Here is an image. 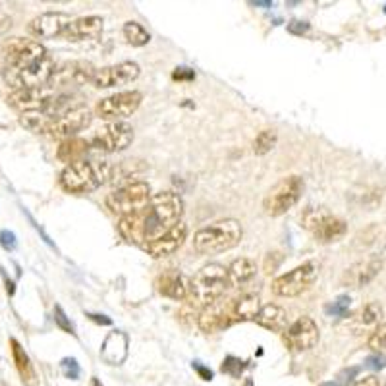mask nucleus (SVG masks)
I'll use <instances>...</instances> for the list:
<instances>
[{
    "label": "nucleus",
    "instance_id": "f257e3e1",
    "mask_svg": "<svg viewBox=\"0 0 386 386\" xmlns=\"http://www.w3.org/2000/svg\"><path fill=\"white\" fill-rule=\"evenodd\" d=\"M183 201L174 191H159L138 215L124 217L118 222V232L128 243L145 248L162 234L182 222Z\"/></svg>",
    "mask_w": 386,
    "mask_h": 386
},
{
    "label": "nucleus",
    "instance_id": "f03ea898",
    "mask_svg": "<svg viewBox=\"0 0 386 386\" xmlns=\"http://www.w3.org/2000/svg\"><path fill=\"white\" fill-rule=\"evenodd\" d=\"M114 178V164L109 161H80L60 172V188L68 193H91Z\"/></svg>",
    "mask_w": 386,
    "mask_h": 386
},
{
    "label": "nucleus",
    "instance_id": "7ed1b4c3",
    "mask_svg": "<svg viewBox=\"0 0 386 386\" xmlns=\"http://www.w3.org/2000/svg\"><path fill=\"white\" fill-rule=\"evenodd\" d=\"M241 236H243V228H241L240 220H217V222L197 230L193 236V249L201 255L224 253L240 243Z\"/></svg>",
    "mask_w": 386,
    "mask_h": 386
},
{
    "label": "nucleus",
    "instance_id": "20e7f679",
    "mask_svg": "<svg viewBox=\"0 0 386 386\" xmlns=\"http://www.w3.org/2000/svg\"><path fill=\"white\" fill-rule=\"evenodd\" d=\"M228 286V270L220 263H209L190 282V296L197 306L207 307L219 301Z\"/></svg>",
    "mask_w": 386,
    "mask_h": 386
},
{
    "label": "nucleus",
    "instance_id": "39448f33",
    "mask_svg": "<svg viewBox=\"0 0 386 386\" xmlns=\"http://www.w3.org/2000/svg\"><path fill=\"white\" fill-rule=\"evenodd\" d=\"M301 226L307 232L311 234L315 241L319 243H334V241L342 240L348 234V222L336 217L327 209H315L309 207L301 215Z\"/></svg>",
    "mask_w": 386,
    "mask_h": 386
},
{
    "label": "nucleus",
    "instance_id": "423d86ee",
    "mask_svg": "<svg viewBox=\"0 0 386 386\" xmlns=\"http://www.w3.org/2000/svg\"><path fill=\"white\" fill-rule=\"evenodd\" d=\"M149 201H151V186L141 180L124 183L107 195V207L114 215H120V219L138 215L141 209H145Z\"/></svg>",
    "mask_w": 386,
    "mask_h": 386
},
{
    "label": "nucleus",
    "instance_id": "0eeeda50",
    "mask_svg": "<svg viewBox=\"0 0 386 386\" xmlns=\"http://www.w3.org/2000/svg\"><path fill=\"white\" fill-rule=\"evenodd\" d=\"M303 193V180L299 176L291 174L277 182L263 199V211L269 217H282L298 203Z\"/></svg>",
    "mask_w": 386,
    "mask_h": 386
},
{
    "label": "nucleus",
    "instance_id": "6e6552de",
    "mask_svg": "<svg viewBox=\"0 0 386 386\" xmlns=\"http://www.w3.org/2000/svg\"><path fill=\"white\" fill-rule=\"evenodd\" d=\"M2 54L8 62L10 72H18L28 66L35 64L43 60L47 54V49L39 41L33 39H22V37H10L2 43Z\"/></svg>",
    "mask_w": 386,
    "mask_h": 386
},
{
    "label": "nucleus",
    "instance_id": "1a4fd4ad",
    "mask_svg": "<svg viewBox=\"0 0 386 386\" xmlns=\"http://www.w3.org/2000/svg\"><path fill=\"white\" fill-rule=\"evenodd\" d=\"M319 269L313 261H307L303 265H299L296 269L288 270L284 275H280L278 278L272 280V291L277 294L278 298H296L301 296L303 291L311 288L315 280H317Z\"/></svg>",
    "mask_w": 386,
    "mask_h": 386
},
{
    "label": "nucleus",
    "instance_id": "9d476101",
    "mask_svg": "<svg viewBox=\"0 0 386 386\" xmlns=\"http://www.w3.org/2000/svg\"><path fill=\"white\" fill-rule=\"evenodd\" d=\"M133 143V128L126 122H110L102 126L89 139V145L102 153H120Z\"/></svg>",
    "mask_w": 386,
    "mask_h": 386
},
{
    "label": "nucleus",
    "instance_id": "9b49d317",
    "mask_svg": "<svg viewBox=\"0 0 386 386\" xmlns=\"http://www.w3.org/2000/svg\"><path fill=\"white\" fill-rule=\"evenodd\" d=\"M141 101H143L141 91H135V89L120 91V93L104 97L97 102L95 112L97 116L104 118V120H120V118L131 116L141 107Z\"/></svg>",
    "mask_w": 386,
    "mask_h": 386
},
{
    "label": "nucleus",
    "instance_id": "f8f14e48",
    "mask_svg": "<svg viewBox=\"0 0 386 386\" xmlns=\"http://www.w3.org/2000/svg\"><path fill=\"white\" fill-rule=\"evenodd\" d=\"M93 120V114L88 107H73V109L66 110L64 114L60 116H52L51 126H49V131L47 135L56 139H70L76 138V133L81 130H85Z\"/></svg>",
    "mask_w": 386,
    "mask_h": 386
},
{
    "label": "nucleus",
    "instance_id": "ddd939ff",
    "mask_svg": "<svg viewBox=\"0 0 386 386\" xmlns=\"http://www.w3.org/2000/svg\"><path fill=\"white\" fill-rule=\"evenodd\" d=\"M95 73L97 68L88 60H72V62L56 66L49 85L54 91L62 88H72V85H85L89 81H93Z\"/></svg>",
    "mask_w": 386,
    "mask_h": 386
},
{
    "label": "nucleus",
    "instance_id": "4468645a",
    "mask_svg": "<svg viewBox=\"0 0 386 386\" xmlns=\"http://www.w3.org/2000/svg\"><path fill=\"white\" fill-rule=\"evenodd\" d=\"M319 327L311 317H299L282 334L286 348L291 351H307L319 342Z\"/></svg>",
    "mask_w": 386,
    "mask_h": 386
},
{
    "label": "nucleus",
    "instance_id": "2eb2a0df",
    "mask_svg": "<svg viewBox=\"0 0 386 386\" xmlns=\"http://www.w3.org/2000/svg\"><path fill=\"white\" fill-rule=\"evenodd\" d=\"M139 73H141V68H139L138 62L126 60V62H120V64L107 66V68L97 70L95 78H93L91 83L97 89L118 88V85H126V83L135 81L139 78Z\"/></svg>",
    "mask_w": 386,
    "mask_h": 386
},
{
    "label": "nucleus",
    "instance_id": "dca6fc26",
    "mask_svg": "<svg viewBox=\"0 0 386 386\" xmlns=\"http://www.w3.org/2000/svg\"><path fill=\"white\" fill-rule=\"evenodd\" d=\"M54 70H56L54 60L51 56H44L43 60H39L35 64L28 66L23 70H18V72H12L8 76V80L12 81L18 89L41 88V85H47L51 81Z\"/></svg>",
    "mask_w": 386,
    "mask_h": 386
},
{
    "label": "nucleus",
    "instance_id": "f3484780",
    "mask_svg": "<svg viewBox=\"0 0 386 386\" xmlns=\"http://www.w3.org/2000/svg\"><path fill=\"white\" fill-rule=\"evenodd\" d=\"M59 91L47 83V85H41V88H23L16 89L12 95L8 97V102L14 107V109L22 110L23 112H33V110H41L43 112L44 107L49 104L52 97L56 95Z\"/></svg>",
    "mask_w": 386,
    "mask_h": 386
},
{
    "label": "nucleus",
    "instance_id": "a211bd4d",
    "mask_svg": "<svg viewBox=\"0 0 386 386\" xmlns=\"http://www.w3.org/2000/svg\"><path fill=\"white\" fill-rule=\"evenodd\" d=\"M380 270H382V259L380 257H363V259H359V261H356L344 270L340 282H342V286H348V288H361V286H367L379 277Z\"/></svg>",
    "mask_w": 386,
    "mask_h": 386
},
{
    "label": "nucleus",
    "instance_id": "6ab92c4d",
    "mask_svg": "<svg viewBox=\"0 0 386 386\" xmlns=\"http://www.w3.org/2000/svg\"><path fill=\"white\" fill-rule=\"evenodd\" d=\"M234 321L232 313V299L230 301H215L211 306L203 307V311L199 313V328L203 332H219L228 328Z\"/></svg>",
    "mask_w": 386,
    "mask_h": 386
},
{
    "label": "nucleus",
    "instance_id": "aec40b11",
    "mask_svg": "<svg viewBox=\"0 0 386 386\" xmlns=\"http://www.w3.org/2000/svg\"><path fill=\"white\" fill-rule=\"evenodd\" d=\"M188 238V224L178 222L174 228H170L167 234H162L159 240H155L153 243L145 246V251L153 259H164V257L174 255L178 249L182 248V243Z\"/></svg>",
    "mask_w": 386,
    "mask_h": 386
},
{
    "label": "nucleus",
    "instance_id": "412c9836",
    "mask_svg": "<svg viewBox=\"0 0 386 386\" xmlns=\"http://www.w3.org/2000/svg\"><path fill=\"white\" fill-rule=\"evenodd\" d=\"M70 23L72 20L64 12H44L30 23V31L39 39H54L64 35Z\"/></svg>",
    "mask_w": 386,
    "mask_h": 386
},
{
    "label": "nucleus",
    "instance_id": "4be33fe9",
    "mask_svg": "<svg viewBox=\"0 0 386 386\" xmlns=\"http://www.w3.org/2000/svg\"><path fill=\"white\" fill-rule=\"evenodd\" d=\"M190 282L186 278L183 272L176 269L164 270L161 272L157 280H155V286H157V291L164 296V298L174 299V301H183L186 298H190Z\"/></svg>",
    "mask_w": 386,
    "mask_h": 386
},
{
    "label": "nucleus",
    "instance_id": "5701e85b",
    "mask_svg": "<svg viewBox=\"0 0 386 386\" xmlns=\"http://www.w3.org/2000/svg\"><path fill=\"white\" fill-rule=\"evenodd\" d=\"M102 28H104V22L101 16H85V18L73 20L62 37L66 41H91L101 37Z\"/></svg>",
    "mask_w": 386,
    "mask_h": 386
},
{
    "label": "nucleus",
    "instance_id": "b1692460",
    "mask_svg": "<svg viewBox=\"0 0 386 386\" xmlns=\"http://www.w3.org/2000/svg\"><path fill=\"white\" fill-rule=\"evenodd\" d=\"M10 346H12V357H14L16 369H18V375L25 386H37L39 385V379H37V371L33 363H31L28 351L23 350V346L16 338L10 340Z\"/></svg>",
    "mask_w": 386,
    "mask_h": 386
},
{
    "label": "nucleus",
    "instance_id": "393cba45",
    "mask_svg": "<svg viewBox=\"0 0 386 386\" xmlns=\"http://www.w3.org/2000/svg\"><path fill=\"white\" fill-rule=\"evenodd\" d=\"M226 270H228V284L234 288H241L255 278L257 265L249 257H240V259H234L232 265Z\"/></svg>",
    "mask_w": 386,
    "mask_h": 386
},
{
    "label": "nucleus",
    "instance_id": "a878e982",
    "mask_svg": "<svg viewBox=\"0 0 386 386\" xmlns=\"http://www.w3.org/2000/svg\"><path fill=\"white\" fill-rule=\"evenodd\" d=\"M261 307V298L257 294H241L240 298L232 299L234 321H255Z\"/></svg>",
    "mask_w": 386,
    "mask_h": 386
},
{
    "label": "nucleus",
    "instance_id": "bb28decb",
    "mask_svg": "<svg viewBox=\"0 0 386 386\" xmlns=\"http://www.w3.org/2000/svg\"><path fill=\"white\" fill-rule=\"evenodd\" d=\"M102 359L110 365H118L122 363L128 356V338L122 332H110L107 336V340L102 344L101 350Z\"/></svg>",
    "mask_w": 386,
    "mask_h": 386
},
{
    "label": "nucleus",
    "instance_id": "cd10ccee",
    "mask_svg": "<svg viewBox=\"0 0 386 386\" xmlns=\"http://www.w3.org/2000/svg\"><path fill=\"white\" fill-rule=\"evenodd\" d=\"M380 321H382V307L379 303H367L363 306L359 311H357L354 317L350 319V328L356 330L357 334L363 332L367 328H375L379 327Z\"/></svg>",
    "mask_w": 386,
    "mask_h": 386
},
{
    "label": "nucleus",
    "instance_id": "c85d7f7f",
    "mask_svg": "<svg viewBox=\"0 0 386 386\" xmlns=\"http://www.w3.org/2000/svg\"><path fill=\"white\" fill-rule=\"evenodd\" d=\"M89 151V141L81 138H70L64 139L62 143H60L59 151H56V157H59V161L66 162V167L68 164H73V162H80L85 161V155Z\"/></svg>",
    "mask_w": 386,
    "mask_h": 386
},
{
    "label": "nucleus",
    "instance_id": "c756f323",
    "mask_svg": "<svg viewBox=\"0 0 386 386\" xmlns=\"http://www.w3.org/2000/svg\"><path fill=\"white\" fill-rule=\"evenodd\" d=\"M255 322L259 327L269 328V330H282L286 325V311L277 303H269V306H263L259 315H257Z\"/></svg>",
    "mask_w": 386,
    "mask_h": 386
},
{
    "label": "nucleus",
    "instance_id": "7c9ffc66",
    "mask_svg": "<svg viewBox=\"0 0 386 386\" xmlns=\"http://www.w3.org/2000/svg\"><path fill=\"white\" fill-rule=\"evenodd\" d=\"M51 120L52 116H49V114H44L41 110H33V112H23L20 116V126L31 133H47Z\"/></svg>",
    "mask_w": 386,
    "mask_h": 386
},
{
    "label": "nucleus",
    "instance_id": "2f4dec72",
    "mask_svg": "<svg viewBox=\"0 0 386 386\" xmlns=\"http://www.w3.org/2000/svg\"><path fill=\"white\" fill-rule=\"evenodd\" d=\"M122 31H124L126 41L130 44H133V47H143V44H147L151 41V33L138 22H126Z\"/></svg>",
    "mask_w": 386,
    "mask_h": 386
},
{
    "label": "nucleus",
    "instance_id": "473e14b6",
    "mask_svg": "<svg viewBox=\"0 0 386 386\" xmlns=\"http://www.w3.org/2000/svg\"><path fill=\"white\" fill-rule=\"evenodd\" d=\"M278 143L277 130H263L255 139H253V153L263 157V155L270 153Z\"/></svg>",
    "mask_w": 386,
    "mask_h": 386
},
{
    "label": "nucleus",
    "instance_id": "72a5a7b5",
    "mask_svg": "<svg viewBox=\"0 0 386 386\" xmlns=\"http://www.w3.org/2000/svg\"><path fill=\"white\" fill-rule=\"evenodd\" d=\"M367 346L371 348L373 351H386V322L379 325V327L375 328L369 336V340H367Z\"/></svg>",
    "mask_w": 386,
    "mask_h": 386
},
{
    "label": "nucleus",
    "instance_id": "f704fd0d",
    "mask_svg": "<svg viewBox=\"0 0 386 386\" xmlns=\"http://www.w3.org/2000/svg\"><path fill=\"white\" fill-rule=\"evenodd\" d=\"M348 309H350V298L348 296H340V298L332 301L330 306L325 307V311L328 315H334V317H346L348 313Z\"/></svg>",
    "mask_w": 386,
    "mask_h": 386
},
{
    "label": "nucleus",
    "instance_id": "c9c22d12",
    "mask_svg": "<svg viewBox=\"0 0 386 386\" xmlns=\"http://www.w3.org/2000/svg\"><path fill=\"white\" fill-rule=\"evenodd\" d=\"M246 363L238 359V357H226V361L222 363V373L226 375H232V377H240V373L243 371Z\"/></svg>",
    "mask_w": 386,
    "mask_h": 386
},
{
    "label": "nucleus",
    "instance_id": "e433bc0d",
    "mask_svg": "<svg viewBox=\"0 0 386 386\" xmlns=\"http://www.w3.org/2000/svg\"><path fill=\"white\" fill-rule=\"evenodd\" d=\"M54 322H56V325H59V327L62 328L64 332H68V334L76 336V328H73V325H72V322H70V319L66 317L64 309H62V307H60V306L54 307Z\"/></svg>",
    "mask_w": 386,
    "mask_h": 386
},
{
    "label": "nucleus",
    "instance_id": "4c0bfd02",
    "mask_svg": "<svg viewBox=\"0 0 386 386\" xmlns=\"http://www.w3.org/2000/svg\"><path fill=\"white\" fill-rule=\"evenodd\" d=\"M62 369H64V375L68 379L76 380L80 377V365H78V361H76L73 357H66V359H62Z\"/></svg>",
    "mask_w": 386,
    "mask_h": 386
},
{
    "label": "nucleus",
    "instance_id": "58836bf2",
    "mask_svg": "<svg viewBox=\"0 0 386 386\" xmlns=\"http://www.w3.org/2000/svg\"><path fill=\"white\" fill-rule=\"evenodd\" d=\"M172 80L176 81H191L195 80V72L191 68H176L172 72Z\"/></svg>",
    "mask_w": 386,
    "mask_h": 386
},
{
    "label": "nucleus",
    "instance_id": "ea45409f",
    "mask_svg": "<svg viewBox=\"0 0 386 386\" xmlns=\"http://www.w3.org/2000/svg\"><path fill=\"white\" fill-rule=\"evenodd\" d=\"M0 243H2V248L4 249H10V251H12V249L16 248V236L12 232H6V230H4V232H0Z\"/></svg>",
    "mask_w": 386,
    "mask_h": 386
},
{
    "label": "nucleus",
    "instance_id": "a19ab883",
    "mask_svg": "<svg viewBox=\"0 0 386 386\" xmlns=\"http://www.w3.org/2000/svg\"><path fill=\"white\" fill-rule=\"evenodd\" d=\"M10 28H12V18H10L6 12H2V10H0V35L8 33Z\"/></svg>",
    "mask_w": 386,
    "mask_h": 386
},
{
    "label": "nucleus",
    "instance_id": "79ce46f5",
    "mask_svg": "<svg viewBox=\"0 0 386 386\" xmlns=\"http://www.w3.org/2000/svg\"><path fill=\"white\" fill-rule=\"evenodd\" d=\"M351 386H380V380L375 377V375H369V377H361L357 379Z\"/></svg>",
    "mask_w": 386,
    "mask_h": 386
},
{
    "label": "nucleus",
    "instance_id": "37998d69",
    "mask_svg": "<svg viewBox=\"0 0 386 386\" xmlns=\"http://www.w3.org/2000/svg\"><path fill=\"white\" fill-rule=\"evenodd\" d=\"M193 369L199 373V377H201L203 380H212V371H211V369L203 367V365L199 363V361H195V363H193Z\"/></svg>",
    "mask_w": 386,
    "mask_h": 386
},
{
    "label": "nucleus",
    "instance_id": "c03bdc74",
    "mask_svg": "<svg viewBox=\"0 0 386 386\" xmlns=\"http://www.w3.org/2000/svg\"><path fill=\"white\" fill-rule=\"evenodd\" d=\"M386 365V357L375 356L367 359V367H373V369H382Z\"/></svg>",
    "mask_w": 386,
    "mask_h": 386
},
{
    "label": "nucleus",
    "instance_id": "a18cd8bd",
    "mask_svg": "<svg viewBox=\"0 0 386 386\" xmlns=\"http://www.w3.org/2000/svg\"><path fill=\"white\" fill-rule=\"evenodd\" d=\"M307 30H309V23L307 22H291L288 25V31H291V33H306Z\"/></svg>",
    "mask_w": 386,
    "mask_h": 386
},
{
    "label": "nucleus",
    "instance_id": "49530a36",
    "mask_svg": "<svg viewBox=\"0 0 386 386\" xmlns=\"http://www.w3.org/2000/svg\"><path fill=\"white\" fill-rule=\"evenodd\" d=\"M88 317H89V319H91V321L99 322V325H107V327H109V325H112V321H110L107 315H93V313H89Z\"/></svg>",
    "mask_w": 386,
    "mask_h": 386
},
{
    "label": "nucleus",
    "instance_id": "de8ad7c7",
    "mask_svg": "<svg viewBox=\"0 0 386 386\" xmlns=\"http://www.w3.org/2000/svg\"><path fill=\"white\" fill-rule=\"evenodd\" d=\"M253 4H255V6H267V8L272 6V2H261V0H257V2H253Z\"/></svg>",
    "mask_w": 386,
    "mask_h": 386
},
{
    "label": "nucleus",
    "instance_id": "09e8293b",
    "mask_svg": "<svg viewBox=\"0 0 386 386\" xmlns=\"http://www.w3.org/2000/svg\"><path fill=\"white\" fill-rule=\"evenodd\" d=\"M91 386H104V385H102L101 380L97 379V377H93V379H91Z\"/></svg>",
    "mask_w": 386,
    "mask_h": 386
}]
</instances>
